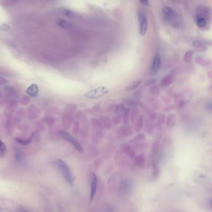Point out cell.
<instances>
[{"mask_svg":"<svg viewBox=\"0 0 212 212\" xmlns=\"http://www.w3.org/2000/svg\"><path fill=\"white\" fill-rule=\"evenodd\" d=\"M141 83H142V80H136V81H134L133 83H132L131 84H130V85L126 88V90L128 91H131L134 90L136 88H138L140 86V84H141Z\"/></svg>","mask_w":212,"mask_h":212,"instance_id":"obj_12","label":"cell"},{"mask_svg":"<svg viewBox=\"0 0 212 212\" xmlns=\"http://www.w3.org/2000/svg\"><path fill=\"white\" fill-rule=\"evenodd\" d=\"M139 2L145 6H148L149 5V1L148 0H139Z\"/></svg>","mask_w":212,"mask_h":212,"instance_id":"obj_16","label":"cell"},{"mask_svg":"<svg viewBox=\"0 0 212 212\" xmlns=\"http://www.w3.org/2000/svg\"><path fill=\"white\" fill-rule=\"evenodd\" d=\"M6 153V147L4 144L0 140V157H4Z\"/></svg>","mask_w":212,"mask_h":212,"instance_id":"obj_14","label":"cell"},{"mask_svg":"<svg viewBox=\"0 0 212 212\" xmlns=\"http://www.w3.org/2000/svg\"><path fill=\"white\" fill-rule=\"evenodd\" d=\"M163 16L164 20L174 27L178 28L181 25L179 16L172 8L164 7L163 9Z\"/></svg>","mask_w":212,"mask_h":212,"instance_id":"obj_1","label":"cell"},{"mask_svg":"<svg viewBox=\"0 0 212 212\" xmlns=\"http://www.w3.org/2000/svg\"><path fill=\"white\" fill-rule=\"evenodd\" d=\"M196 24L200 28H203L206 25V19L202 15H198L196 18Z\"/></svg>","mask_w":212,"mask_h":212,"instance_id":"obj_11","label":"cell"},{"mask_svg":"<svg viewBox=\"0 0 212 212\" xmlns=\"http://www.w3.org/2000/svg\"><path fill=\"white\" fill-rule=\"evenodd\" d=\"M161 63L160 56L159 54H156L154 57L153 63L152 64V67L151 70V74L152 75L156 74L160 68V66Z\"/></svg>","mask_w":212,"mask_h":212,"instance_id":"obj_7","label":"cell"},{"mask_svg":"<svg viewBox=\"0 0 212 212\" xmlns=\"http://www.w3.org/2000/svg\"><path fill=\"white\" fill-rule=\"evenodd\" d=\"M138 21L140 34L141 36H145L148 30V19L145 13L141 10L138 12Z\"/></svg>","mask_w":212,"mask_h":212,"instance_id":"obj_5","label":"cell"},{"mask_svg":"<svg viewBox=\"0 0 212 212\" xmlns=\"http://www.w3.org/2000/svg\"><path fill=\"white\" fill-rule=\"evenodd\" d=\"M1 29L3 30H7L10 29V26L6 24H4L1 26Z\"/></svg>","mask_w":212,"mask_h":212,"instance_id":"obj_15","label":"cell"},{"mask_svg":"<svg viewBox=\"0 0 212 212\" xmlns=\"http://www.w3.org/2000/svg\"><path fill=\"white\" fill-rule=\"evenodd\" d=\"M57 24L59 27L64 29H70L72 28V25L64 19H58L57 21Z\"/></svg>","mask_w":212,"mask_h":212,"instance_id":"obj_10","label":"cell"},{"mask_svg":"<svg viewBox=\"0 0 212 212\" xmlns=\"http://www.w3.org/2000/svg\"><path fill=\"white\" fill-rule=\"evenodd\" d=\"M56 164L67 182L72 184L73 183V177L69 166L61 159H57Z\"/></svg>","mask_w":212,"mask_h":212,"instance_id":"obj_2","label":"cell"},{"mask_svg":"<svg viewBox=\"0 0 212 212\" xmlns=\"http://www.w3.org/2000/svg\"><path fill=\"white\" fill-rule=\"evenodd\" d=\"M97 177L95 174L92 173L91 179V185H90V200H92L94 198L97 188Z\"/></svg>","mask_w":212,"mask_h":212,"instance_id":"obj_6","label":"cell"},{"mask_svg":"<svg viewBox=\"0 0 212 212\" xmlns=\"http://www.w3.org/2000/svg\"><path fill=\"white\" fill-rule=\"evenodd\" d=\"M17 212H29V211H28L26 209L24 208L23 207H19L18 210H17Z\"/></svg>","mask_w":212,"mask_h":212,"instance_id":"obj_17","label":"cell"},{"mask_svg":"<svg viewBox=\"0 0 212 212\" xmlns=\"http://www.w3.org/2000/svg\"><path fill=\"white\" fill-rule=\"evenodd\" d=\"M60 12L64 16L69 17V18H72V17L75 16V13L72 11L68 9H65V8H62V9L60 10Z\"/></svg>","mask_w":212,"mask_h":212,"instance_id":"obj_13","label":"cell"},{"mask_svg":"<svg viewBox=\"0 0 212 212\" xmlns=\"http://www.w3.org/2000/svg\"><path fill=\"white\" fill-rule=\"evenodd\" d=\"M108 92L109 89L106 87L100 86L88 91L86 94H85L84 96L90 99H97L105 96Z\"/></svg>","mask_w":212,"mask_h":212,"instance_id":"obj_3","label":"cell"},{"mask_svg":"<svg viewBox=\"0 0 212 212\" xmlns=\"http://www.w3.org/2000/svg\"><path fill=\"white\" fill-rule=\"evenodd\" d=\"M131 186L128 181L123 182L120 187V193L123 196H126L127 193H129L130 190H131Z\"/></svg>","mask_w":212,"mask_h":212,"instance_id":"obj_8","label":"cell"},{"mask_svg":"<svg viewBox=\"0 0 212 212\" xmlns=\"http://www.w3.org/2000/svg\"><path fill=\"white\" fill-rule=\"evenodd\" d=\"M58 134H59V135H60V137L62 139H64V140H66L67 141H69V143H70L72 145H73V146L76 149H77L79 152H83V149L82 147L81 146L80 144L69 133H68V132H67L65 131H63L62 130V131L59 132Z\"/></svg>","mask_w":212,"mask_h":212,"instance_id":"obj_4","label":"cell"},{"mask_svg":"<svg viewBox=\"0 0 212 212\" xmlns=\"http://www.w3.org/2000/svg\"><path fill=\"white\" fill-rule=\"evenodd\" d=\"M27 94L31 97H36L38 94L39 88L37 84H32L27 89Z\"/></svg>","mask_w":212,"mask_h":212,"instance_id":"obj_9","label":"cell"}]
</instances>
